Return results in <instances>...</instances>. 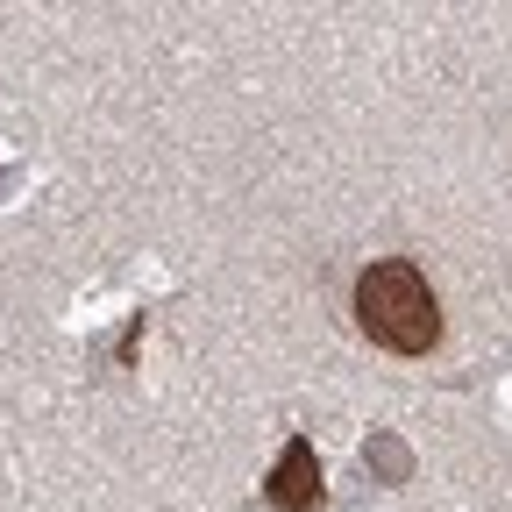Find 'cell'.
Returning <instances> with one entry per match:
<instances>
[{
  "instance_id": "cell-1",
  "label": "cell",
  "mask_w": 512,
  "mask_h": 512,
  "mask_svg": "<svg viewBox=\"0 0 512 512\" xmlns=\"http://www.w3.org/2000/svg\"><path fill=\"white\" fill-rule=\"evenodd\" d=\"M356 320L392 356H427L441 342V306H434L427 278L413 264H399V256H384V264H370L356 278Z\"/></svg>"
},
{
  "instance_id": "cell-2",
  "label": "cell",
  "mask_w": 512,
  "mask_h": 512,
  "mask_svg": "<svg viewBox=\"0 0 512 512\" xmlns=\"http://www.w3.org/2000/svg\"><path fill=\"white\" fill-rule=\"evenodd\" d=\"M264 498H271L278 512H313V505H320V456H313L306 434L285 441V456H278L271 477H264Z\"/></svg>"
}]
</instances>
